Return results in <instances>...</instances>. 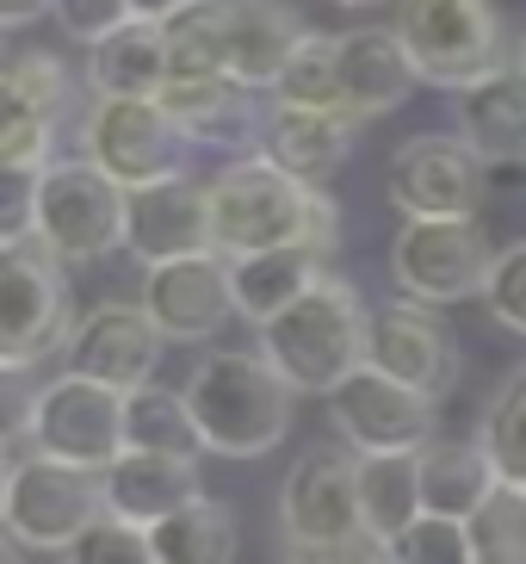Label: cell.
<instances>
[{
  "label": "cell",
  "mask_w": 526,
  "mask_h": 564,
  "mask_svg": "<svg viewBox=\"0 0 526 564\" xmlns=\"http://www.w3.org/2000/svg\"><path fill=\"white\" fill-rule=\"evenodd\" d=\"M280 564H384L379 540H347V546H280Z\"/></svg>",
  "instance_id": "cell-41"
},
{
  "label": "cell",
  "mask_w": 526,
  "mask_h": 564,
  "mask_svg": "<svg viewBox=\"0 0 526 564\" xmlns=\"http://www.w3.org/2000/svg\"><path fill=\"white\" fill-rule=\"evenodd\" d=\"M360 124L365 118H353L347 106H266V131L254 155H266L273 167H285L297 181L322 186L353 155Z\"/></svg>",
  "instance_id": "cell-19"
},
{
  "label": "cell",
  "mask_w": 526,
  "mask_h": 564,
  "mask_svg": "<svg viewBox=\"0 0 526 564\" xmlns=\"http://www.w3.org/2000/svg\"><path fill=\"white\" fill-rule=\"evenodd\" d=\"M37 398H44V384L32 379V366H7V360H0V447L32 441Z\"/></svg>",
  "instance_id": "cell-38"
},
{
  "label": "cell",
  "mask_w": 526,
  "mask_h": 564,
  "mask_svg": "<svg viewBox=\"0 0 526 564\" xmlns=\"http://www.w3.org/2000/svg\"><path fill=\"white\" fill-rule=\"evenodd\" d=\"M471 564H520V558H502V552H478Z\"/></svg>",
  "instance_id": "cell-46"
},
{
  "label": "cell",
  "mask_w": 526,
  "mask_h": 564,
  "mask_svg": "<svg viewBox=\"0 0 526 564\" xmlns=\"http://www.w3.org/2000/svg\"><path fill=\"white\" fill-rule=\"evenodd\" d=\"M81 150L99 174H112L131 193V186H155L180 174L186 137L162 112V100H94L81 124Z\"/></svg>",
  "instance_id": "cell-11"
},
{
  "label": "cell",
  "mask_w": 526,
  "mask_h": 564,
  "mask_svg": "<svg viewBox=\"0 0 526 564\" xmlns=\"http://www.w3.org/2000/svg\"><path fill=\"white\" fill-rule=\"evenodd\" d=\"M56 19H63L68 37H81V44H99V37H112L118 25H131V0H56Z\"/></svg>",
  "instance_id": "cell-39"
},
{
  "label": "cell",
  "mask_w": 526,
  "mask_h": 564,
  "mask_svg": "<svg viewBox=\"0 0 526 564\" xmlns=\"http://www.w3.org/2000/svg\"><path fill=\"white\" fill-rule=\"evenodd\" d=\"M162 348H167V341H162V329L149 323L143 304H94V311L68 329V341H63L68 372L112 384V391H136V384L155 379Z\"/></svg>",
  "instance_id": "cell-16"
},
{
  "label": "cell",
  "mask_w": 526,
  "mask_h": 564,
  "mask_svg": "<svg viewBox=\"0 0 526 564\" xmlns=\"http://www.w3.org/2000/svg\"><path fill=\"white\" fill-rule=\"evenodd\" d=\"M322 261L329 254L310 249V242H292V249H261V254H242V261H223L230 267V299L235 316H248L254 329L273 323L280 311H292L316 280H322Z\"/></svg>",
  "instance_id": "cell-24"
},
{
  "label": "cell",
  "mask_w": 526,
  "mask_h": 564,
  "mask_svg": "<svg viewBox=\"0 0 526 564\" xmlns=\"http://www.w3.org/2000/svg\"><path fill=\"white\" fill-rule=\"evenodd\" d=\"M335 82H341V106L353 118H384L409 100L421 75L396 32L353 25V32H335Z\"/></svg>",
  "instance_id": "cell-20"
},
{
  "label": "cell",
  "mask_w": 526,
  "mask_h": 564,
  "mask_svg": "<svg viewBox=\"0 0 526 564\" xmlns=\"http://www.w3.org/2000/svg\"><path fill=\"white\" fill-rule=\"evenodd\" d=\"M124 453H167V459H198L205 441H198V422L186 410V391H167V384H136L124 391Z\"/></svg>",
  "instance_id": "cell-27"
},
{
  "label": "cell",
  "mask_w": 526,
  "mask_h": 564,
  "mask_svg": "<svg viewBox=\"0 0 526 564\" xmlns=\"http://www.w3.org/2000/svg\"><path fill=\"white\" fill-rule=\"evenodd\" d=\"M68 285L63 261L44 242H13L0 249V360L7 366H37L68 341Z\"/></svg>",
  "instance_id": "cell-9"
},
{
  "label": "cell",
  "mask_w": 526,
  "mask_h": 564,
  "mask_svg": "<svg viewBox=\"0 0 526 564\" xmlns=\"http://www.w3.org/2000/svg\"><path fill=\"white\" fill-rule=\"evenodd\" d=\"M347 540H372L360 514V453L304 447L280 484V546H347Z\"/></svg>",
  "instance_id": "cell-8"
},
{
  "label": "cell",
  "mask_w": 526,
  "mask_h": 564,
  "mask_svg": "<svg viewBox=\"0 0 526 564\" xmlns=\"http://www.w3.org/2000/svg\"><path fill=\"white\" fill-rule=\"evenodd\" d=\"M434 410H440L434 398L384 379L379 366L347 372L329 391V422L360 459L365 453H421L434 441Z\"/></svg>",
  "instance_id": "cell-13"
},
{
  "label": "cell",
  "mask_w": 526,
  "mask_h": 564,
  "mask_svg": "<svg viewBox=\"0 0 526 564\" xmlns=\"http://www.w3.org/2000/svg\"><path fill=\"white\" fill-rule=\"evenodd\" d=\"M32 453L81 465V471H106L124 453V391L81 379V372H56L37 398Z\"/></svg>",
  "instance_id": "cell-10"
},
{
  "label": "cell",
  "mask_w": 526,
  "mask_h": 564,
  "mask_svg": "<svg viewBox=\"0 0 526 564\" xmlns=\"http://www.w3.org/2000/svg\"><path fill=\"white\" fill-rule=\"evenodd\" d=\"M99 490H106V514L124 521V528H155L174 509H186L193 497H205L198 484V459H167V453H118L106 471H99Z\"/></svg>",
  "instance_id": "cell-21"
},
{
  "label": "cell",
  "mask_w": 526,
  "mask_h": 564,
  "mask_svg": "<svg viewBox=\"0 0 526 564\" xmlns=\"http://www.w3.org/2000/svg\"><path fill=\"white\" fill-rule=\"evenodd\" d=\"M335 236H341V212H335L329 193L273 167L266 155L230 162L211 181V249L223 261L292 249V242H310V249L329 254Z\"/></svg>",
  "instance_id": "cell-1"
},
{
  "label": "cell",
  "mask_w": 526,
  "mask_h": 564,
  "mask_svg": "<svg viewBox=\"0 0 526 564\" xmlns=\"http://www.w3.org/2000/svg\"><path fill=\"white\" fill-rule=\"evenodd\" d=\"M365 348H372V316H365L360 292L335 273H322L292 311L261 323V360L297 398H329L347 372L365 366Z\"/></svg>",
  "instance_id": "cell-3"
},
{
  "label": "cell",
  "mask_w": 526,
  "mask_h": 564,
  "mask_svg": "<svg viewBox=\"0 0 526 564\" xmlns=\"http://www.w3.org/2000/svg\"><path fill=\"white\" fill-rule=\"evenodd\" d=\"M7 75H13V82L25 87V94H32V100L44 106L50 118L63 112V100H68V75H63V63H56L50 51H25L19 63H7Z\"/></svg>",
  "instance_id": "cell-40"
},
{
  "label": "cell",
  "mask_w": 526,
  "mask_h": 564,
  "mask_svg": "<svg viewBox=\"0 0 526 564\" xmlns=\"http://www.w3.org/2000/svg\"><path fill=\"white\" fill-rule=\"evenodd\" d=\"M37 242L56 261H99L124 249V186L94 162H50L37 174Z\"/></svg>",
  "instance_id": "cell-7"
},
{
  "label": "cell",
  "mask_w": 526,
  "mask_h": 564,
  "mask_svg": "<svg viewBox=\"0 0 526 564\" xmlns=\"http://www.w3.org/2000/svg\"><path fill=\"white\" fill-rule=\"evenodd\" d=\"M162 112L180 124L186 143H205V150H261L266 131V106L254 87L230 82V75H198V82H167Z\"/></svg>",
  "instance_id": "cell-18"
},
{
  "label": "cell",
  "mask_w": 526,
  "mask_h": 564,
  "mask_svg": "<svg viewBox=\"0 0 526 564\" xmlns=\"http://www.w3.org/2000/svg\"><path fill=\"white\" fill-rule=\"evenodd\" d=\"M143 311L162 329V341H211L235 316L223 254H186V261L143 267Z\"/></svg>",
  "instance_id": "cell-17"
},
{
  "label": "cell",
  "mask_w": 526,
  "mask_h": 564,
  "mask_svg": "<svg viewBox=\"0 0 526 564\" xmlns=\"http://www.w3.org/2000/svg\"><path fill=\"white\" fill-rule=\"evenodd\" d=\"M280 100L273 106H341V82H335V32H304L292 63H285Z\"/></svg>",
  "instance_id": "cell-34"
},
{
  "label": "cell",
  "mask_w": 526,
  "mask_h": 564,
  "mask_svg": "<svg viewBox=\"0 0 526 564\" xmlns=\"http://www.w3.org/2000/svg\"><path fill=\"white\" fill-rule=\"evenodd\" d=\"M56 118L0 68V167H50Z\"/></svg>",
  "instance_id": "cell-32"
},
{
  "label": "cell",
  "mask_w": 526,
  "mask_h": 564,
  "mask_svg": "<svg viewBox=\"0 0 526 564\" xmlns=\"http://www.w3.org/2000/svg\"><path fill=\"white\" fill-rule=\"evenodd\" d=\"M514 68L526 75V32H520V44H514Z\"/></svg>",
  "instance_id": "cell-47"
},
{
  "label": "cell",
  "mask_w": 526,
  "mask_h": 564,
  "mask_svg": "<svg viewBox=\"0 0 526 564\" xmlns=\"http://www.w3.org/2000/svg\"><path fill=\"white\" fill-rule=\"evenodd\" d=\"M167 32L155 19H131L112 37H99L87 56V82L99 100H155L167 87Z\"/></svg>",
  "instance_id": "cell-25"
},
{
  "label": "cell",
  "mask_w": 526,
  "mask_h": 564,
  "mask_svg": "<svg viewBox=\"0 0 526 564\" xmlns=\"http://www.w3.org/2000/svg\"><path fill=\"white\" fill-rule=\"evenodd\" d=\"M478 441H483V453H490L502 490L526 497V366L502 379V391H495L490 410H483Z\"/></svg>",
  "instance_id": "cell-31"
},
{
  "label": "cell",
  "mask_w": 526,
  "mask_h": 564,
  "mask_svg": "<svg viewBox=\"0 0 526 564\" xmlns=\"http://www.w3.org/2000/svg\"><path fill=\"white\" fill-rule=\"evenodd\" d=\"M483 304H490V316L502 323V329L526 335V236L495 254L490 285H483Z\"/></svg>",
  "instance_id": "cell-36"
},
{
  "label": "cell",
  "mask_w": 526,
  "mask_h": 564,
  "mask_svg": "<svg viewBox=\"0 0 526 564\" xmlns=\"http://www.w3.org/2000/svg\"><path fill=\"white\" fill-rule=\"evenodd\" d=\"M360 514L372 540H396L421 514V453H365L360 459Z\"/></svg>",
  "instance_id": "cell-28"
},
{
  "label": "cell",
  "mask_w": 526,
  "mask_h": 564,
  "mask_svg": "<svg viewBox=\"0 0 526 564\" xmlns=\"http://www.w3.org/2000/svg\"><path fill=\"white\" fill-rule=\"evenodd\" d=\"M0 564H25V546H19L7 528H0Z\"/></svg>",
  "instance_id": "cell-44"
},
{
  "label": "cell",
  "mask_w": 526,
  "mask_h": 564,
  "mask_svg": "<svg viewBox=\"0 0 526 564\" xmlns=\"http://www.w3.org/2000/svg\"><path fill=\"white\" fill-rule=\"evenodd\" d=\"M335 7H379V0H335Z\"/></svg>",
  "instance_id": "cell-48"
},
{
  "label": "cell",
  "mask_w": 526,
  "mask_h": 564,
  "mask_svg": "<svg viewBox=\"0 0 526 564\" xmlns=\"http://www.w3.org/2000/svg\"><path fill=\"white\" fill-rule=\"evenodd\" d=\"M180 7H186V0H131V13L136 19H155V25H162V19H174Z\"/></svg>",
  "instance_id": "cell-43"
},
{
  "label": "cell",
  "mask_w": 526,
  "mask_h": 564,
  "mask_svg": "<svg viewBox=\"0 0 526 564\" xmlns=\"http://www.w3.org/2000/svg\"><path fill=\"white\" fill-rule=\"evenodd\" d=\"M502 478H495L483 441H428L421 447V509L452 514V521H478L495 502Z\"/></svg>",
  "instance_id": "cell-26"
},
{
  "label": "cell",
  "mask_w": 526,
  "mask_h": 564,
  "mask_svg": "<svg viewBox=\"0 0 526 564\" xmlns=\"http://www.w3.org/2000/svg\"><path fill=\"white\" fill-rule=\"evenodd\" d=\"M186 410L198 422V441L217 459H261L285 441L292 429V384L261 360V348H217L193 366V379L180 384Z\"/></svg>",
  "instance_id": "cell-2"
},
{
  "label": "cell",
  "mask_w": 526,
  "mask_h": 564,
  "mask_svg": "<svg viewBox=\"0 0 526 564\" xmlns=\"http://www.w3.org/2000/svg\"><path fill=\"white\" fill-rule=\"evenodd\" d=\"M495 249L478 230V217H403L391 242V280L415 304H464L483 299Z\"/></svg>",
  "instance_id": "cell-5"
},
{
  "label": "cell",
  "mask_w": 526,
  "mask_h": 564,
  "mask_svg": "<svg viewBox=\"0 0 526 564\" xmlns=\"http://www.w3.org/2000/svg\"><path fill=\"white\" fill-rule=\"evenodd\" d=\"M391 32L403 37L415 75L428 87H452V94L514 63L495 0H403Z\"/></svg>",
  "instance_id": "cell-4"
},
{
  "label": "cell",
  "mask_w": 526,
  "mask_h": 564,
  "mask_svg": "<svg viewBox=\"0 0 526 564\" xmlns=\"http://www.w3.org/2000/svg\"><path fill=\"white\" fill-rule=\"evenodd\" d=\"M37 174L44 167H0V249L37 236Z\"/></svg>",
  "instance_id": "cell-37"
},
{
  "label": "cell",
  "mask_w": 526,
  "mask_h": 564,
  "mask_svg": "<svg viewBox=\"0 0 526 564\" xmlns=\"http://www.w3.org/2000/svg\"><path fill=\"white\" fill-rule=\"evenodd\" d=\"M63 564H162V558H155V546H149L143 528H124V521H112V514H99L94 528L63 552Z\"/></svg>",
  "instance_id": "cell-35"
},
{
  "label": "cell",
  "mask_w": 526,
  "mask_h": 564,
  "mask_svg": "<svg viewBox=\"0 0 526 564\" xmlns=\"http://www.w3.org/2000/svg\"><path fill=\"white\" fill-rule=\"evenodd\" d=\"M167 32V82H198V75H223V44H230V0H186Z\"/></svg>",
  "instance_id": "cell-30"
},
{
  "label": "cell",
  "mask_w": 526,
  "mask_h": 564,
  "mask_svg": "<svg viewBox=\"0 0 526 564\" xmlns=\"http://www.w3.org/2000/svg\"><path fill=\"white\" fill-rule=\"evenodd\" d=\"M149 546L162 564H235V514L211 497H193L149 528Z\"/></svg>",
  "instance_id": "cell-29"
},
{
  "label": "cell",
  "mask_w": 526,
  "mask_h": 564,
  "mask_svg": "<svg viewBox=\"0 0 526 564\" xmlns=\"http://www.w3.org/2000/svg\"><path fill=\"white\" fill-rule=\"evenodd\" d=\"M124 249L143 267L186 261V254H217L211 249V181L174 174V181H155V186H131L124 193Z\"/></svg>",
  "instance_id": "cell-14"
},
{
  "label": "cell",
  "mask_w": 526,
  "mask_h": 564,
  "mask_svg": "<svg viewBox=\"0 0 526 564\" xmlns=\"http://www.w3.org/2000/svg\"><path fill=\"white\" fill-rule=\"evenodd\" d=\"M0 32H7V25H0Z\"/></svg>",
  "instance_id": "cell-49"
},
{
  "label": "cell",
  "mask_w": 526,
  "mask_h": 564,
  "mask_svg": "<svg viewBox=\"0 0 526 564\" xmlns=\"http://www.w3.org/2000/svg\"><path fill=\"white\" fill-rule=\"evenodd\" d=\"M44 13H56V0H0V25H32Z\"/></svg>",
  "instance_id": "cell-42"
},
{
  "label": "cell",
  "mask_w": 526,
  "mask_h": 564,
  "mask_svg": "<svg viewBox=\"0 0 526 564\" xmlns=\"http://www.w3.org/2000/svg\"><path fill=\"white\" fill-rule=\"evenodd\" d=\"M106 514V490H99V471L81 465L44 459V453H25L13 459V484H7V509H0V528L13 533L25 552H68Z\"/></svg>",
  "instance_id": "cell-6"
},
{
  "label": "cell",
  "mask_w": 526,
  "mask_h": 564,
  "mask_svg": "<svg viewBox=\"0 0 526 564\" xmlns=\"http://www.w3.org/2000/svg\"><path fill=\"white\" fill-rule=\"evenodd\" d=\"M478 558V540H471V521H452V514H415L409 528L384 540V564H471Z\"/></svg>",
  "instance_id": "cell-33"
},
{
  "label": "cell",
  "mask_w": 526,
  "mask_h": 564,
  "mask_svg": "<svg viewBox=\"0 0 526 564\" xmlns=\"http://www.w3.org/2000/svg\"><path fill=\"white\" fill-rule=\"evenodd\" d=\"M384 193L403 217H478L490 193V167L464 137H409L384 167Z\"/></svg>",
  "instance_id": "cell-12"
},
{
  "label": "cell",
  "mask_w": 526,
  "mask_h": 564,
  "mask_svg": "<svg viewBox=\"0 0 526 564\" xmlns=\"http://www.w3.org/2000/svg\"><path fill=\"white\" fill-rule=\"evenodd\" d=\"M310 32L285 0H230V44H223V75L242 87H280L297 37Z\"/></svg>",
  "instance_id": "cell-23"
},
{
  "label": "cell",
  "mask_w": 526,
  "mask_h": 564,
  "mask_svg": "<svg viewBox=\"0 0 526 564\" xmlns=\"http://www.w3.org/2000/svg\"><path fill=\"white\" fill-rule=\"evenodd\" d=\"M459 137L478 150L490 174L526 167V75L514 63L459 94Z\"/></svg>",
  "instance_id": "cell-22"
},
{
  "label": "cell",
  "mask_w": 526,
  "mask_h": 564,
  "mask_svg": "<svg viewBox=\"0 0 526 564\" xmlns=\"http://www.w3.org/2000/svg\"><path fill=\"white\" fill-rule=\"evenodd\" d=\"M7 484H13V459H7V447H0V509H7Z\"/></svg>",
  "instance_id": "cell-45"
},
{
  "label": "cell",
  "mask_w": 526,
  "mask_h": 564,
  "mask_svg": "<svg viewBox=\"0 0 526 564\" xmlns=\"http://www.w3.org/2000/svg\"><path fill=\"white\" fill-rule=\"evenodd\" d=\"M365 366H379L384 379L409 384V391L440 403L446 391L459 384V341H452V329L434 316V304L403 299V304H384V311L372 316Z\"/></svg>",
  "instance_id": "cell-15"
}]
</instances>
